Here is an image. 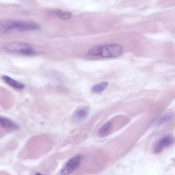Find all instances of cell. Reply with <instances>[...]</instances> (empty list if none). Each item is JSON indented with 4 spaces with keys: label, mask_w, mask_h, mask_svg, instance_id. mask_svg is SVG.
I'll return each mask as SVG.
<instances>
[{
    "label": "cell",
    "mask_w": 175,
    "mask_h": 175,
    "mask_svg": "<svg viewBox=\"0 0 175 175\" xmlns=\"http://www.w3.org/2000/svg\"><path fill=\"white\" fill-rule=\"evenodd\" d=\"M89 109L88 106L80 108L75 111L72 116V119L75 123L83 122L88 116Z\"/></svg>",
    "instance_id": "obj_5"
},
{
    "label": "cell",
    "mask_w": 175,
    "mask_h": 175,
    "mask_svg": "<svg viewBox=\"0 0 175 175\" xmlns=\"http://www.w3.org/2000/svg\"><path fill=\"white\" fill-rule=\"evenodd\" d=\"M56 15L63 19L67 20L70 18L71 17V13L68 12L62 11L60 10L56 11Z\"/></svg>",
    "instance_id": "obj_12"
},
{
    "label": "cell",
    "mask_w": 175,
    "mask_h": 175,
    "mask_svg": "<svg viewBox=\"0 0 175 175\" xmlns=\"http://www.w3.org/2000/svg\"><path fill=\"white\" fill-rule=\"evenodd\" d=\"M109 85L106 82H103L94 85L91 88L92 92L95 93H100L106 89Z\"/></svg>",
    "instance_id": "obj_10"
},
{
    "label": "cell",
    "mask_w": 175,
    "mask_h": 175,
    "mask_svg": "<svg viewBox=\"0 0 175 175\" xmlns=\"http://www.w3.org/2000/svg\"><path fill=\"white\" fill-rule=\"evenodd\" d=\"M0 126L5 130L10 131H17L19 129L17 124L4 117H0Z\"/></svg>",
    "instance_id": "obj_7"
},
{
    "label": "cell",
    "mask_w": 175,
    "mask_h": 175,
    "mask_svg": "<svg viewBox=\"0 0 175 175\" xmlns=\"http://www.w3.org/2000/svg\"><path fill=\"white\" fill-rule=\"evenodd\" d=\"M174 114L173 112L168 113L161 117L158 121V124H161L165 123L171 119L174 116Z\"/></svg>",
    "instance_id": "obj_11"
},
{
    "label": "cell",
    "mask_w": 175,
    "mask_h": 175,
    "mask_svg": "<svg viewBox=\"0 0 175 175\" xmlns=\"http://www.w3.org/2000/svg\"><path fill=\"white\" fill-rule=\"evenodd\" d=\"M123 51V48L120 45L108 44L94 47L89 50L88 53L91 56L104 58H114L122 55Z\"/></svg>",
    "instance_id": "obj_1"
},
{
    "label": "cell",
    "mask_w": 175,
    "mask_h": 175,
    "mask_svg": "<svg viewBox=\"0 0 175 175\" xmlns=\"http://www.w3.org/2000/svg\"><path fill=\"white\" fill-rule=\"evenodd\" d=\"M2 79L7 85L15 89L22 90L25 88V85L23 83L18 82L7 75L2 76Z\"/></svg>",
    "instance_id": "obj_8"
},
{
    "label": "cell",
    "mask_w": 175,
    "mask_h": 175,
    "mask_svg": "<svg viewBox=\"0 0 175 175\" xmlns=\"http://www.w3.org/2000/svg\"><path fill=\"white\" fill-rule=\"evenodd\" d=\"M30 27L28 22L8 19H0V33L12 30L28 31Z\"/></svg>",
    "instance_id": "obj_2"
},
{
    "label": "cell",
    "mask_w": 175,
    "mask_h": 175,
    "mask_svg": "<svg viewBox=\"0 0 175 175\" xmlns=\"http://www.w3.org/2000/svg\"><path fill=\"white\" fill-rule=\"evenodd\" d=\"M82 157L78 155L71 159L61 172V175H69L75 170L80 165Z\"/></svg>",
    "instance_id": "obj_4"
},
{
    "label": "cell",
    "mask_w": 175,
    "mask_h": 175,
    "mask_svg": "<svg viewBox=\"0 0 175 175\" xmlns=\"http://www.w3.org/2000/svg\"><path fill=\"white\" fill-rule=\"evenodd\" d=\"M174 143V140L171 136L163 137L158 142L155 147L154 151L159 153L162 151L164 148L171 146Z\"/></svg>",
    "instance_id": "obj_6"
},
{
    "label": "cell",
    "mask_w": 175,
    "mask_h": 175,
    "mask_svg": "<svg viewBox=\"0 0 175 175\" xmlns=\"http://www.w3.org/2000/svg\"><path fill=\"white\" fill-rule=\"evenodd\" d=\"M35 175H43L41 173H37L36 174H35Z\"/></svg>",
    "instance_id": "obj_13"
},
{
    "label": "cell",
    "mask_w": 175,
    "mask_h": 175,
    "mask_svg": "<svg viewBox=\"0 0 175 175\" xmlns=\"http://www.w3.org/2000/svg\"><path fill=\"white\" fill-rule=\"evenodd\" d=\"M4 49L8 52L25 56L33 55L35 53L33 48L30 45L22 42L10 43L5 47Z\"/></svg>",
    "instance_id": "obj_3"
},
{
    "label": "cell",
    "mask_w": 175,
    "mask_h": 175,
    "mask_svg": "<svg viewBox=\"0 0 175 175\" xmlns=\"http://www.w3.org/2000/svg\"><path fill=\"white\" fill-rule=\"evenodd\" d=\"M113 123L109 121L102 126L98 132V135L100 137L106 136L109 133L112 127Z\"/></svg>",
    "instance_id": "obj_9"
}]
</instances>
